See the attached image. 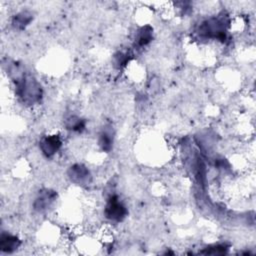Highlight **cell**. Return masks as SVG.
<instances>
[{"instance_id":"cell-1","label":"cell","mask_w":256,"mask_h":256,"mask_svg":"<svg viewBox=\"0 0 256 256\" xmlns=\"http://www.w3.org/2000/svg\"><path fill=\"white\" fill-rule=\"evenodd\" d=\"M9 70L15 82V90L19 99L26 105L38 103L42 97L40 83L31 75L24 74L21 67L16 63H14Z\"/></svg>"},{"instance_id":"cell-2","label":"cell","mask_w":256,"mask_h":256,"mask_svg":"<svg viewBox=\"0 0 256 256\" xmlns=\"http://www.w3.org/2000/svg\"><path fill=\"white\" fill-rule=\"evenodd\" d=\"M197 32L201 37L224 42L227 36V21L224 18L211 17L200 24Z\"/></svg>"},{"instance_id":"cell-3","label":"cell","mask_w":256,"mask_h":256,"mask_svg":"<svg viewBox=\"0 0 256 256\" xmlns=\"http://www.w3.org/2000/svg\"><path fill=\"white\" fill-rule=\"evenodd\" d=\"M127 208L117 195H110L104 207V216L111 222H121L127 216Z\"/></svg>"},{"instance_id":"cell-4","label":"cell","mask_w":256,"mask_h":256,"mask_svg":"<svg viewBox=\"0 0 256 256\" xmlns=\"http://www.w3.org/2000/svg\"><path fill=\"white\" fill-rule=\"evenodd\" d=\"M57 193L50 189H43L38 192L33 202V208L38 213L47 212L56 202Z\"/></svg>"},{"instance_id":"cell-5","label":"cell","mask_w":256,"mask_h":256,"mask_svg":"<svg viewBox=\"0 0 256 256\" xmlns=\"http://www.w3.org/2000/svg\"><path fill=\"white\" fill-rule=\"evenodd\" d=\"M61 146H62V139L58 134H51V135L44 136L39 143V148L42 154L47 158L53 157L60 150Z\"/></svg>"},{"instance_id":"cell-6","label":"cell","mask_w":256,"mask_h":256,"mask_svg":"<svg viewBox=\"0 0 256 256\" xmlns=\"http://www.w3.org/2000/svg\"><path fill=\"white\" fill-rule=\"evenodd\" d=\"M69 179L78 185H87L91 181L90 171L83 164H74L68 170Z\"/></svg>"},{"instance_id":"cell-7","label":"cell","mask_w":256,"mask_h":256,"mask_svg":"<svg viewBox=\"0 0 256 256\" xmlns=\"http://www.w3.org/2000/svg\"><path fill=\"white\" fill-rule=\"evenodd\" d=\"M21 245V240L9 232H2L0 235V250L2 253H13Z\"/></svg>"},{"instance_id":"cell-8","label":"cell","mask_w":256,"mask_h":256,"mask_svg":"<svg viewBox=\"0 0 256 256\" xmlns=\"http://www.w3.org/2000/svg\"><path fill=\"white\" fill-rule=\"evenodd\" d=\"M114 143V132L110 125H106L99 133L98 145L104 152H110Z\"/></svg>"},{"instance_id":"cell-9","label":"cell","mask_w":256,"mask_h":256,"mask_svg":"<svg viewBox=\"0 0 256 256\" xmlns=\"http://www.w3.org/2000/svg\"><path fill=\"white\" fill-rule=\"evenodd\" d=\"M33 21V14L29 11H20L12 18V25L14 28L23 30Z\"/></svg>"},{"instance_id":"cell-10","label":"cell","mask_w":256,"mask_h":256,"mask_svg":"<svg viewBox=\"0 0 256 256\" xmlns=\"http://www.w3.org/2000/svg\"><path fill=\"white\" fill-rule=\"evenodd\" d=\"M153 39V28L149 25L141 27L136 35L135 44L138 47H144L148 45Z\"/></svg>"},{"instance_id":"cell-11","label":"cell","mask_w":256,"mask_h":256,"mask_svg":"<svg viewBox=\"0 0 256 256\" xmlns=\"http://www.w3.org/2000/svg\"><path fill=\"white\" fill-rule=\"evenodd\" d=\"M65 127L67 130L71 131V132H75V133H81L85 127H86V123L84 121V119L77 117V116H70L66 122H65Z\"/></svg>"},{"instance_id":"cell-12","label":"cell","mask_w":256,"mask_h":256,"mask_svg":"<svg viewBox=\"0 0 256 256\" xmlns=\"http://www.w3.org/2000/svg\"><path fill=\"white\" fill-rule=\"evenodd\" d=\"M228 248H226L225 245H214L209 247V249H206V251H204L203 253L205 254H212V255H218V254H225L226 250Z\"/></svg>"},{"instance_id":"cell-13","label":"cell","mask_w":256,"mask_h":256,"mask_svg":"<svg viewBox=\"0 0 256 256\" xmlns=\"http://www.w3.org/2000/svg\"><path fill=\"white\" fill-rule=\"evenodd\" d=\"M129 55L126 53H122V52H118L115 56H114V62L118 67H122L124 65L127 64V62L129 61Z\"/></svg>"}]
</instances>
